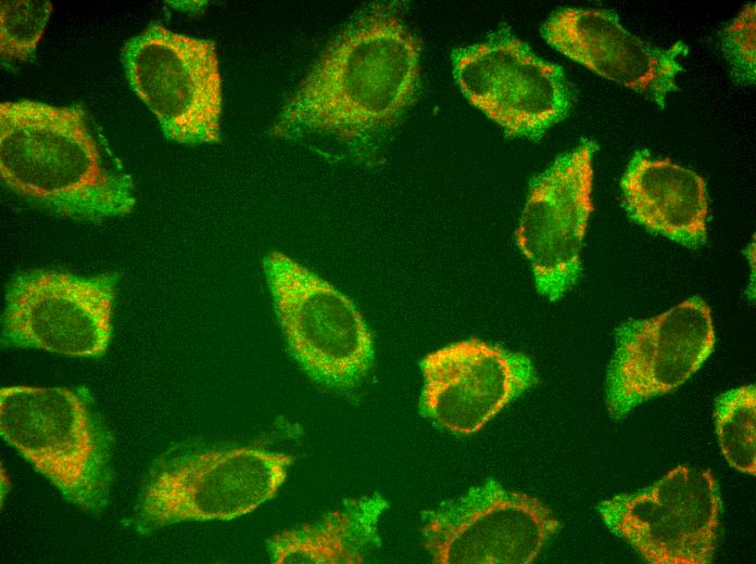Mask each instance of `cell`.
Returning a JSON list of instances; mask_svg holds the SVG:
<instances>
[{
    "label": "cell",
    "mask_w": 756,
    "mask_h": 564,
    "mask_svg": "<svg viewBox=\"0 0 756 564\" xmlns=\"http://www.w3.org/2000/svg\"><path fill=\"white\" fill-rule=\"evenodd\" d=\"M421 44L391 4L373 3L328 42L281 108L272 133L355 144L392 125L415 100Z\"/></svg>",
    "instance_id": "cell-1"
},
{
    "label": "cell",
    "mask_w": 756,
    "mask_h": 564,
    "mask_svg": "<svg viewBox=\"0 0 756 564\" xmlns=\"http://www.w3.org/2000/svg\"><path fill=\"white\" fill-rule=\"evenodd\" d=\"M0 175L22 198L76 221L123 216L136 203L133 181L108 169L77 105L1 102Z\"/></svg>",
    "instance_id": "cell-2"
},
{
    "label": "cell",
    "mask_w": 756,
    "mask_h": 564,
    "mask_svg": "<svg viewBox=\"0 0 756 564\" xmlns=\"http://www.w3.org/2000/svg\"><path fill=\"white\" fill-rule=\"evenodd\" d=\"M0 432L67 500L88 511L105 504L109 441L84 393L67 387H2Z\"/></svg>",
    "instance_id": "cell-3"
},
{
    "label": "cell",
    "mask_w": 756,
    "mask_h": 564,
    "mask_svg": "<svg viewBox=\"0 0 756 564\" xmlns=\"http://www.w3.org/2000/svg\"><path fill=\"white\" fill-rule=\"evenodd\" d=\"M292 456L261 448L203 449L162 460L137 503L142 531L186 521H228L272 499Z\"/></svg>",
    "instance_id": "cell-4"
},
{
    "label": "cell",
    "mask_w": 756,
    "mask_h": 564,
    "mask_svg": "<svg viewBox=\"0 0 756 564\" xmlns=\"http://www.w3.org/2000/svg\"><path fill=\"white\" fill-rule=\"evenodd\" d=\"M274 310L289 350L318 384L349 390L374 362L371 333L354 303L280 252L264 258Z\"/></svg>",
    "instance_id": "cell-5"
},
{
    "label": "cell",
    "mask_w": 756,
    "mask_h": 564,
    "mask_svg": "<svg viewBox=\"0 0 756 564\" xmlns=\"http://www.w3.org/2000/svg\"><path fill=\"white\" fill-rule=\"evenodd\" d=\"M126 78L165 137L196 146L220 136L222 78L215 42L151 23L122 48Z\"/></svg>",
    "instance_id": "cell-6"
},
{
    "label": "cell",
    "mask_w": 756,
    "mask_h": 564,
    "mask_svg": "<svg viewBox=\"0 0 756 564\" xmlns=\"http://www.w3.org/2000/svg\"><path fill=\"white\" fill-rule=\"evenodd\" d=\"M451 57L462 93L508 136L538 140L570 111L564 69L536 55L506 27L455 49Z\"/></svg>",
    "instance_id": "cell-7"
},
{
    "label": "cell",
    "mask_w": 756,
    "mask_h": 564,
    "mask_svg": "<svg viewBox=\"0 0 756 564\" xmlns=\"http://www.w3.org/2000/svg\"><path fill=\"white\" fill-rule=\"evenodd\" d=\"M606 526L652 564H707L717 543L719 486L708 470L679 465L653 485L601 502Z\"/></svg>",
    "instance_id": "cell-8"
},
{
    "label": "cell",
    "mask_w": 756,
    "mask_h": 564,
    "mask_svg": "<svg viewBox=\"0 0 756 564\" xmlns=\"http://www.w3.org/2000/svg\"><path fill=\"white\" fill-rule=\"evenodd\" d=\"M116 279V273L80 277L54 270L15 275L5 293L2 343L101 357L112 338Z\"/></svg>",
    "instance_id": "cell-9"
},
{
    "label": "cell",
    "mask_w": 756,
    "mask_h": 564,
    "mask_svg": "<svg viewBox=\"0 0 756 564\" xmlns=\"http://www.w3.org/2000/svg\"><path fill=\"white\" fill-rule=\"evenodd\" d=\"M559 527L537 498L487 480L427 512L421 535L434 563L528 564Z\"/></svg>",
    "instance_id": "cell-10"
},
{
    "label": "cell",
    "mask_w": 756,
    "mask_h": 564,
    "mask_svg": "<svg viewBox=\"0 0 756 564\" xmlns=\"http://www.w3.org/2000/svg\"><path fill=\"white\" fill-rule=\"evenodd\" d=\"M606 374V405L618 420L644 401L688 381L710 356L715 331L710 308L700 296L616 330Z\"/></svg>",
    "instance_id": "cell-11"
},
{
    "label": "cell",
    "mask_w": 756,
    "mask_h": 564,
    "mask_svg": "<svg viewBox=\"0 0 756 564\" xmlns=\"http://www.w3.org/2000/svg\"><path fill=\"white\" fill-rule=\"evenodd\" d=\"M595 142L583 139L534 177L515 232L537 291L562 298L581 273V248L592 206Z\"/></svg>",
    "instance_id": "cell-12"
},
{
    "label": "cell",
    "mask_w": 756,
    "mask_h": 564,
    "mask_svg": "<svg viewBox=\"0 0 756 564\" xmlns=\"http://www.w3.org/2000/svg\"><path fill=\"white\" fill-rule=\"evenodd\" d=\"M420 368L421 413L461 434L479 431L537 383L526 355L479 339L437 349L421 360Z\"/></svg>",
    "instance_id": "cell-13"
},
{
    "label": "cell",
    "mask_w": 756,
    "mask_h": 564,
    "mask_svg": "<svg viewBox=\"0 0 756 564\" xmlns=\"http://www.w3.org/2000/svg\"><path fill=\"white\" fill-rule=\"evenodd\" d=\"M543 39L570 60L655 102L659 107L683 67L688 46L677 41L667 49L643 41L627 30L614 11L565 8L555 11L541 28Z\"/></svg>",
    "instance_id": "cell-14"
},
{
    "label": "cell",
    "mask_w": 756,
    "mask_h": 564,
    "mask_svg": "<svg viewBox=\"0 0 756 564\" xmlns=\"http://www.w3.org/2000/svg\"><path fill=\"white\" fill-rule=\"evenodd\" d=\"M622 203L629 218L648 232L695 249L707 241L706 184L695 171L637 151L622 175Z\"/></svg>",
    "instance_id": "cell-15"
},
{
    "label": "cell",
    "mask_w": 756,
    "mask_h": 564,
    "mask_svg": "<svg viewBox=\"0 0 756 564\" xmlns=\"http://www.w3.org/2000/svg\"><path fill=\"white\" fill-rule=\"evenodd\" d=\"M388 507L377 493L345 500L316 522L270 537L266 541L270 560L277 564L362 563L379 546L378 521Z\"/></svg>",
    "instance_id": "cell-16"
},
{
    "label": "cell",
    "mask_w": 756,
    "mask_h": 564,
    "mask_svg": "<svg viewBox=\"0 0 756 564\" xmlns=\"http://www.w3.org/2000/svg\"><path fill=\"white\" fill-rule=\"evenodd\" d=\"M715 424L721 452L730 466L756 473V388L741 386L716 398Z\"/></svg>",
    "instance_id": "cell-17"
},
{
    "label": "cell",
    "mask_w": 756,
    "mask_h": 564,
    "mask_svg": "<svg viewBox=\"0 0 756 564\" xmlns=\"http://www.w3.org/2000/svg\"><path fill=\"white\" fill-rule=\"evenodd\" d=\"M52 11L47 0L0 2V53L5 62H27L36 52Z\"/></svg>",
    "instance_id": "cell-18"
},
{
    "label": "cell",
    "mask_w": 756,
    "mask_h": 564,
    "mask_svg": "<svg viewBox=\"0 0 756 564\" xmlns=\"http://www.w3.org/2000/svg\"><path fill=\"white\" fill-rule=\"evenodd\" d=\"M721 49L733 80L755 84V3L746 4L721 34Z\"/></svg>",
    "instance_id": "cell-19"
}]
</instances>
